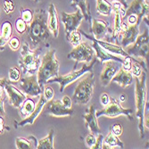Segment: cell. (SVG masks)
<instances>
[{
	"label": "cell",
	"mask_w": 149,
	"mask_h": 149,
	"mask_svg": "<svg viewBox=\"0 0 149 149\" xmlns=\"http://www.w3.org/2000/svg\"><path fill=\"white\" fill-rule=\"evenodd\" d=\"M31 48L40 49L48 47L51 32L47 27V13L43 9H37L33 12V19L26 30Z\"/></svg>",
	"instance_id": "cell-1"
},
{
	"label": "cell",
	"mask_w": 149,
	"mask_h": 149,
	"mask_svg": "<svg viewBox=\"0 0 149 149\" xmlns=\"http://www.w3.org/2000/svg\"><path fill=\"white\" fill-rule=\"evenodd\" d=\"M56 49H50L42 57L40 65L37 72L39 86L44 88L47 80L59 75V62L56 56Z\"/></svg>",
	"instance_id": "cell-2"
},
{
	"label": "cell",
	"mask_w": 149,
	"mask_h": 149,
	"mask_svg": "<svg viewBox=\"0 0 149 149\" xmlns=\"http://www.w3.org/2000/svg\"><path fill=\"white\" fill-rule=\"evenodd\" d=\"M136 88H135V95H136V116L139 119V130L140 138H144L145 132V108L146 104V73L142 72L139 77H135Z\"/></svg>",
	"instance_id": "cell-3"
},
{
	"label": "cell",
	"mask_w": 149,
	"mask_h": 149,
	"mask_svg": "<svg viewBox=\"0 0 149 149\" xmlns=\"http://www.w3.org/2000/svg\"><path fill=\"white\" fill-rule=\"evenodd\" d=\"M148 30H146L141 35L138 36L135 42L132 43V46L125 47L128 55L137 60L146 72H147L146 63L148 62Z\"/></svg>",
	"instance_id": "cell-4"
},
{
	"label": "cell",
	"mask_w": 149,
	"mask_h": 149,
	"mask_svg": "<svg viewBox=\"0 0 149 149\" xmlns=\"http://www.w3.org/2000/svg\"><path fill=\"white\" fill-rule=\"evenodd\" d=\"M39 51L40 49L32 50L27 41H24L22 44L21 58L19 59V66L22 68L24 75H32L37 73L40 65Z\"/></svg>",
	"instance_id": "cell-5"
},
{
	"label": "cell",
	"mask_w": 149,
	"mask_h": 149,
	"mask_svg": "<svg viewBox=\"0 0 149 149\" xmlns=\"http://www.w3.org/2000/svg\"><path fill=\"white\" fill-rule=\"evenodd\" d=\"M95 86V77L93 72L88 74L85 78L81 79L77 84L72 100L79 105L88 104L91 100Z\"/></svg>",
	"instance_id": "cell-6"
},
{
	"label": "cell",
	"mask_w": 149,
	"mask_h": 149,
	"mask_svg": "<svg viewBox=\"0 0 149 149\" xmlns=\"http://www.w3.org/2000/svg\"><path fill=\"white\" fill-rule=\"evenodd\" d=\"M97 58H93L90 62V64L89 65H87V64H84L83 67L81 69L76 71H72V72L68 73V74H65V75H58L57 77H54V78H51L47 80V83H58L60 85V92L63 93L64 88L69 86L70 84L73 83L75 80H77L78 79L81 78L85 73L87 72H91L93 71V67L95 65V63H97Z\"/></svg>",
	"instance_id": "cell-7"
},
{
	"label": "cell",
	"mask_w": 149,
	"mask_h": 149,
	"mask_svg": "<svg viewBox=\"0 0 149 149\" xmlns=\"http://www.w3.org/2000/svg\"><path fill=\"white\" fill-rule=\"evenodd\" d=\"M133 113L132 109H125L120 105V102L113 98L110 97V101L106 105L104 106L101 110H96V116L99 118L100 116H106L109 118H114L120 115H125L130 120H133Z\"/></svg>",
	"instance_id": "cell-8"
},
{
	"label": "cell",
	"mask_w": 149,
	"mask_h": 149,
	"mask_svg": "<svg viewBox=\"0 0 149 149\" xmlns=\"http://www.w3.org/2000/svg\"><path fill=\"white\" fill-rule=\"evenodd\" d=\"M95 55V50L87 42H80L69 54L67 57L75 61L74 70L78 63H90Z\"/></svg>",
	"instance_id": "cell-9"
},
{
	"label": "cell",
	"mask_w": 149,
	"mask_h": 149,
	"mask_svg": "<svg viewBox=\"0 0 149 149\" xmlns=\"http://www.w3.org/2000/svg\"><path fill=\"white\" fill-rule=\"evenodd\" d=\"M18 81L21 88L27 96L37 97L40 96V94L43 93V88L39 86L38 76L36 74L24 76L22 78H20Z\"/></svg>",
	"instance_id": "cell-10"
},
{
	"label": "cell",
	"mask_w": 149,
	"mask_h": 149,
	"mask_svg": "<svg viewBox=\"0 0 149 149\" xmlns=\"http://www.w3.org/2000/svg\"><path fill=\"white\" fill-rule=\"evenodd\" d=\"M83 19H84L83 15L79 8H77L76 12L73 13H67L65 12H62L61 20L64 25V31H65L66 38L69 36V34L72 31L78 30Z\"/></svg>",
	"instance_id": "cell-11"
},
{
	"label": "cell",
	"mask_w": 149,
	"mask_h": 149,
	"mask_svg": "<svg viewBox=\"0 0 149 149\" xmlns=\"http://www.w3.org/2000/svg\"><path fill=\"white\" fill-rule=\"evenodd\" d=\"M149 5L148 0H133L130 5L125 10V15L123 18H127L129 15L137 16L138 23H141L143 18L148 17Z\"/></svg>",
	"instance_id": "cell-12"
},
{
	"label": "cell",
	"mask_w": 149,
	"mask_h": 149,
	"mask_svg": "<svg viewBox=\"0 0 149 149\" xmlns=\"http://www.w3.org/2000/svg\"><path fill=\"white\" fill-rule=\"evenodd\" d=\"M139 23L128 25L125 22L121 23V28L119 36H123L120 45L123 47H126L135 42L139 35Z\"/></svg>",
	"instance_id": "cell-13"
},
{
	"label": "cell",
	"mask_w": 149,
	"mask_h": 149,
	"mask_svg": "<svg viewBox=\"0 0 149 149\" xmlns=\"http://www.w3.org/2000/svg\"><path fill=\"white\" fill-rule=\"evenodd\" d=\"M112 7H113V12L114 13V25H113V29L112 30L111 32V37L108 38L109 39L108 41L110 43L114 42L119 37L120 31L121 28V23H123V18L125 15V8L121 6L120 3L114 2Z\"/></svg>",
	"instance_id": "cell-14"
},
{
	"label": "cell",
	"mask_w": 149,
	"mask_h": 149,
	"mask_svg": "<svg viewBox=\"0 0 149 149\" xmlns=\"http://www.w3.org/2000/svg\"><path fill=\"white\" fill-rule=\"evenodd\" d=\"M46 112L47 114L54 117H63V116H71L73 114V110L72 108L65 107L61 100H49L45 104Z\"/></svg>",
	"instance_id": "cell-15"
},
{
	"label": "cell",
	"mask_w": 149,
	"mask_h": 149,
	"mask_svg": "<svg viewBox=\"0 0 149 149\" xmlns=\"http://www.w3.org/2000/svg\"><path fill=\"white\" fill-rule=\"evenodd\" d=\"M4 90L7 95L10 104L15 108H19L26 98L25 94L21 92L17 88H15L9 80L6 83Z\"/></svg>",
	"instance_id": "cell-16"
},
{
	"label": "cell",
	"mask_w": 149,
	"mask_h": 149,
	"mask_svg": "<svg viewBox=\"0 0 149 149\" xmlns=\"http://www.w3.org/2000/svg\"><path fill=\"white\" fill-rule=\"evenodd\" d=\"M80 34L85 36L87 38L90 39V40H94V41H96L102 48H104V50L108 51L109 53L113 54V55H115V56H123V57H126L128 56L129 55L127 54V52L123 49V47L121 46H118V45H115L113 43H110V42H107V41H104V40H99V39H96L93 36L91 35H88L87 33H85L84 31H79Z\"/></svg>",
	"instance_id": "cell-17"
},
{
	"label": "cell",
	"mask_w": 149,
	"mask_h": 149,
	"mask_svg": "<svg viewBox=\"0 0 149 149\" xmlns=\"http://www.w3.org/2000/svg\"><path fill=\"white\" fill-rule=\"evenodd\" d=\"M91 28L89 29L91 34L96 39L103 40L108 33H111L112 30L109 28V23L99 20V19H91Z\"/></svg>",
	"instance_id": "cell-18"
},
{
	"label": "cell",
	"mask_w": 149,
	"mask_h": 149,
	"mask_svg": "<svg viewBox=\"0 0 149 149\" xmlns=\"http://www.w3.org/2000/svg\"><path fill=\"white\" fill-rule=\"evenodd\" d=\"M83 118L85 120V126L89 130L90 133L95 135H98L101 133V129L98 125L97 118L96 116V108H95L94 104L87 108L85 113L83 114Z\"/></svg>",
	"instance_id": "cell-19"
},
{
	"label": "cell",
	"mask_w": 149,
	"mask_h": 149,
	"mask_svg": "<svg viewBox=\"0 0 149 149\" xmlns=\"http://www.w3.org/2000/svg\"><path fill=\"white\" fill-rule=\"evenodd\" d=\"M117 63V62H116ZM114 61L108 60L104 62V68L100 74V81L104 87H106L110 84L113 77L115 75L118 69V64Z\"/></svg>",
	"instance_id": "cell-20"
},
{
	"label": "cell",
	"mask_w": 149,
	"mask_h": 149,
	"mask_svg": "<svg viewBox=\"0 0 149 149\" xmlns=\"http://www.w3.org/2000/svg\"><path fill=\"white\" fill-rule=\"evenodd\" d=\"M92 41H93V43H92L91 47H92V48L95 51H96L97 59L100 63H104V62L108 61V60H112V61L120 63H121V65H123L125 63V58L126 57L120 56L113 55V54H111V53H109L108 51L104 50V48H102L96 41H94V40H92Z\"/></svg>",
	"instance_id": "cell-21"
},
{
	"label": "cell",
	"mask_w": 149,
	"mask_h": 149,
	"mask_svg": "<svg viewBox=\"0 0 149 149\" xmlns=\"http://www.w3.org/2000/svg\"><path fill=\"white\" fill-rule=\"evenodd\" d=\"M47 100L46 99V97L43 96V94H40V96H39V99L38 101V103L36 104L35 105V108H34V110L33 112L31 113V115H29L28 117H26V118H23L22 120H21L20 123H16L17 126H25L27 124H30V125H32L34 123V121L38 117V115L41 113L42 110H43V108L45 106V104H47Z\"/></svg>",
	"instance_id": "cell-22"
},
{
	"label": "cell",
	"mask_w": 149,
	"mask_h": 149,
	"mask_svg": "<svg viewBox=\"0 0 149 149\" xmlns=\"http://www.w3.org/2000/svg\"><path fill=\"white\" fill-rule=\"evenodd\" d=\"M47 27L50 32L56 38L59 36V22L56 6L53 3L49 5L47 10Z\"/></svg>",
	"instance_id": "cell-23"
},
{
	"label": "cell",
	"mask_w": 149,
	"mask_h": 149,
	"mask_svg": "<svg viewBox=\"0 0 149 149\" xmlns=\"http://www.w3.org/2000/svg\"><path fill=\"white\" fill-rule=\"evenodd\" d=\"M112 81L116 82L121 88H127L132 84L133 76L130 73V72L126 71L125 69H123V67L121 66V67H120L119 71H117L115 75L113 77Z\"/></svg>",
	"instance_id": "cell-24"
},
{
	"label": "cell",
	"mask_w": 149,
	"mask_h": 149,
	"mask_svg": "<svg viewBox=\"0 0 149 149\" xmlns=\"http://www.w3.org/2000/svg\"><path fill=\"white\" fill-rule=\"evenodd\" d=\"M72 2V6L74 8H79L81 13H82L84 19L90 22H91V13L90 7L88 4L87 0H70Z\"/></svg>",
	"instance_id": "cell-25"
},
{
	"label": "cell",
	"mask_w": 149,
	"mask_h": 149,
	"mask_svg": "<svg viewBox=\"0 0 149 149\" xmlns=\"http://www.w3.org/2000/svg\"><path fill=\"white\" fill-rule=\"evenodd\" d=\"M114 146H119L120 148H123L124 144H123V142H121L120 140V139L117 136H115L114 134H113L111 131H109L107 136L105 138H104V139H103L102 148L108 149V148H113Z\"/></svg>",
	"instance_id": "cell-26"
},
{
	"label": "cell",
	"mask_w": 149,
	"mask_h": 149,
	"mask_svg": "<svg viewBox=\"0 0 149 149\" xmlns=\"http://www.w3.org/2000/svg\"><path fill=\"white\" fill-rule=\"evenodd\" d=\"M54 135H55V130L51 129L47 137L38 140L36 148H38V149H53L54 148Z\"/></svg>",
	"instance_id": "cell-27"
},
{
	"label": "cell",
	"mask_w": 149,
	"mask_h": 149,
	"mask_svg": "<svg viewBox=\"0 0 149 149\" xmlns=\"http://www.w3.org/2000/svg\"><path fill=\"white\" fill-rule=\"evenodd\" d=\"M35 105H36V104L31 98H25V100L22 102V104L19 107L21 116L22 118H26L29 115H31L34 110Z\"/></svg>",
	"instance_id": "cell-28"
},
{
	"label": "cell",
	"mask_w": 149,
	"mask_h": 149,
	"mask_svg": "<svg viewBox=\"0 0 149 149\" xmlns=\"http://www.w3.org/2000/svg\"><path fill=\"white\" fill-rule=\"evenodd\" d=\"M97 11L99 15L109 16L113 12V7L106 0H97Z\"/></svg>",
	"instance_id": "cell-29"
},
{
	"label": "cell",
	"mask_w": 149,
	"mask_h": 149,
	"mask_svg": "<svg viewBox=\"0 0 149 149\" xmlns=\"http://www.w3.org/2000/svg\"><path fill=\"white\" fill-rule=\"evenodd\" d=\"M13 35V26L12 23L8 21L3 22L1 26V36L6 38L7 41L10 39V38Z\"/></svg>",
	"instance_id": "cell-30"
},
{
	"label": "cell",
	"mask_w": 149,
	"mask_h": 149,
	"mask_svg": "<svg viewBox=\"0 0 149 149\" xmlns=\"http://www.w3.org/2000/svg\"><path fill=\"white\" fill-rule=\"evenodd\" d=\"M66 39L72 44V46L73 47H75L81 42V34H80L79 31H78V30L73 31L69 34V36L66 38Z\"/></svg>",
	"instance_id": "cell-31"
},
{
	"label": "cell",
	"mask_w": 149,
	"mask_h": 149,
	"mask_svg": "<svg viewBox=\"0 0 149 149\" xmlns=\"http://www.w3.org/2000/svg\"><path fill=\"white\" fill-rule=\"evenodd\" d=\"M15 145L16 148L18 149H30L34 148L33 145L31 144V141L30 139H25V138H16L15 139Z\"/></svg>",
	"instance_id": "cell-32"
},
{
	"label": "cell",
	"mask_w": 149,
	"mask_h": 149,
	"mask_svg": "<svg viewBox=\"0 0 149 149\" xmlns=\"http://www.w3.org/2000/svg\"><path fill=\"white\" fill-rule=\"evenodd\" d=\"M132 62H131V69H130V73L132 74V76L135 78V77H139L142 73V67L140 65V63L137 61L135 60L134 58H132Z\"/></svg>",
	"instance_id": "cell-33"
},
{
	"label": "cell",
	"mask_w": 149,
	"mask_h": 149,
	"mask_svg": "<svg viewBox=\"0 0 149 149\" xmlns=\"http://www.w3.org/2000/svg\"><path fill=\"white\" fill-rule=\"evenodd\" d=\"M27 27H28V24H27L22 18H18L15 21V29L19 34L21 35L24 34L27 30Z\"/></svg>",
	"instance_id": "cell-34"
},
{
	"label": "cell",
	"mask_w": 149,
	"mask_h": 149,
	"mask_svg": "<svg viewBox=\"0 0 149 149\" xmlns=\"http://www.w3.org/2000/svg\"><path fill=\"white\" fill-rule=\"evenodd\" d=\"M21 78V72L17 67H13L9 70V79L11 81L17 82Z\"/></svg>",
	"instance_id": "cell-35"
},
{
	"label": "cell",
	"mask_w": 149,
	"mask_h": 149,
	"mask_svg": "<svg viewBox=\"0 0 149 149\" xmlns=\"http://www.w3.org/2000/svg\"><path fill=\"white\" fill-rule=\"evenodd\" d=\"M27 24L31 23L33 19V12L30 9L22 8V17H21Z\"/></svg>",
	"instance_id": "cell-36"
},
{
	"label": "cell",
	"mask_w": 149,
	"mask_h": 149,
	"mask_svg": "<svg viewBox=\"0 0 149 149\" xmlns=\"http://www.w3.org/2000/svg\"><path fill=\"white\" fill-rule=\"evenodd\" d=\"M15 9V5L13 0H5L4 2V10L6 15H11Z\"/></svg>",
	"instance_id": "cell-37"
},
{
	"label": "cell",
	"mask_w": 149,
	"mask_h": 149,
	"mask_svg": "<svg viewBox=\"0 0 149 149\" xmlns=\"http://www.w3.org/2000/svg\"><path fill=\"white\" fill-rule=\"evenodd\" d=\"M7 44L9 45V47L13 50V51H16L20 48V39L16 37H11L10 39L8 40Z\"/></svg>",
	"instance_id": "cell-38"
},
{
	"label": "cell",
	"mask_w": 149,
	"mask_h": 149,
	"mask_svg": "<svg viewBox=\"0 0 149 149\" xmlns=\"http://www.w3.org/2000/svg\"><path fill=\"white\" fill-rule=\"evenodd\" d=\"M43 96L46 97V99L47 100V101H49V100H51V99H53V97H54V95H55V93H54V90H53V88H51V87H49V86H44V88H43Z\"/></svg>",
	"instance_id": "cell-39"
},
{
	"label": "cell",
	"mask_w": 149,
	"mask_h": 149,
	"mask_svg": "<svg viewBox=\"0 0 149 149\" xmlns=\"http://www.w3.org/2000/svg\"><path fill=\"white\" fill-rule=\"evenodd\" d=\"M96 140H97V138H96V136H95V134H93V133L88 134L86 139H85L86 145L88 148H91L94 146V144L96 143Z\"/></svg>",
	"instance_id": "cell-40"
},
{
	"label": "cell",
	"mask_w": 149,
	"mask_h": 149,
	"mask_svg": "<svg viewBox=\"0 0 149 149\" xmlns=\"http://www.w3.org/2000/svg\"><path fill=\"white\" fill-rule=\"evenodd\" d=\"M123 127H121V125L119 124V123L113 124V126L110 127V131H111L113 134H114L115 136H117V137L120 136V135L123 134Z\"/></svg>",
	"instance_id": "cell-41"
},
{
	"label": "cell",
	"mask_w": 149,
	"mask_h": 149,
	"mask_svg": "<svg viewBox=\"0 0 149 149\" xmlns=\"http://www.w3.org/2000/svg\"><path fill=\"white\" fill-rule=\"evenodd\" d=\"M103 139H104V136L99 133L98 136L97 138V140H96V143L94 144V146L91 147L92 149H100L102 148V146H103Z\"/></svg>",
	"instance_id": "cell-42"
},
{
	"label": "cell",
	"mask_w": 149,
	"mask_h": 149,
	"mask_svg": "<svg viewBox=\"0 0 149 149\" xmlns=\"http://www.w3.org/2000/svg\"><path fill=\"white\" fill-rule=\"evenodd\" d=\"M61 101H62L63 104L65 107H67V108H72V98H71L70 97H68V96H64Z\"/></svg>",
	"instance_id": "cell-43"
},
{
	"label": "cell",
	"mask_w": 149,
	"mask_h": 149,
	"mask_svg": "<svg viewBox=\"0 0 149 149\" xmlns=\"http://www.w3.org/2000/svg\"><path fill=\"white\" fill-rule=\"evenodd\" d=\"M109 101H110V97L107 93H103L100 96V102L104 106L109 103Z\"/></svg>",
	"instance_id": "cell-44"
},
{
	"label": "cell",
	"mask_w": 149,
	"mask_h": 149,
	"mask_svg": "<svg viewBox=\"0 0 149 149\" xmlns=\"http://www.w3.org/2000/svg\"><path fill=\"white\" fill-rule=\"evenodd\" d=\"M5 108H4V98L3 95H0V116L5 115Z\"/></svg>",
	"instance_id": "cell-45"
},
{
	"label": "cell",
	"mask_w": 149,
	"mask_h": 149,
	"mask_svg": "<svg viewBox=\"0 0 149 149\" xmlns=\"http://www.w3.org/2000/svg\"><path fill=\"white\" fill-rule=\"evenodd\" d=\"M128 19V25H131V24H135L138 22V19H137V16H135L133 15H129L127 17Z\"/></svg>",
	"instance_id": "cell-46"
},
{
	"label": "cell",
	"mask_w": 149,
	"mask_h": 149,
	"mask_svg": "<svg viewBox=\"0 0 149 149\" xmlns=\"http://www.w3.org/2000/svg\"><path fill=\"white\" fill-rule=\"evenodd\" d=\"M7 42H8L7 40L0 35V51H3L5 49V47L7 44Z\"/></svg>",
	"instance_id": "cell-47"
},
{
	"label": "cell",
	"mask_w": 149,
	"mask_h": 149,
	"mask_svg": "<svg viewBox=\"0 0 149 149\" xmlns=\"http://www.w3.org/2000/svg\"><path fill=\"white\" fill-rule=\"evenodd\" d=\"M112 2H119V3L121 4V6H123L124 8H127L128 7V4H127L126 0H112Z\"/></svg>",
	"instance_id": "cell-48"
},
{
	"label": "cell",
	"mask_w": 149,
	"mask_h": 149,
	"mask_svg": "<svg viewBox=\"0 0 149 149\" xmlns=\"http://www.w3.org/2000/svg\"><path fill=\"white\" fill-rule=\"evenodd\" d=\"M126 99H127V96H126L125 94H121L120 96V97H119L120 102H125Z\"/></svg>",
	"instance_id": "cell-49"
},
{
	"label": "cell",
	"mask_w": 149,
	"mask_h": 149,
	"mask_svg": "<svg viewBox=\"0 0 149 149\" xmlns=\"http://www.w3.org/2000/svg\"><path fill=\"white\" fill-rule=\"evenodd\" d=\"M8 81V79L6 78H2V79H0V84H5Z\"/></svg>",
	"instance_id": "cell-50"
},
{
	"label": "cell",
	"mask_w": 149,
	"mask_h": 149,
	"mask_svg": "<svg viewBox=\"0 0 149 149\" xmlns=\"http://www.w3.org/2000/svg\"><path fill=\"white\" fill-rule=\"evenodd\" d=\"M35 2H39V1H41V0H34Z\"/></svg>",
	"instance_id": "cell-51"
}]
</instances>
